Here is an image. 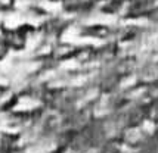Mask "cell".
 <instances>
[{"mask_svg":"<svg viewBox=\"0 0 158 153\" xmlns=\"http://www.w3.org/2000/svg\"><path fill=\"white\" fill-rule=\"evenodd\" d=\"M145 115H146V111H145L143 108L135 109V111L130 113V116H129V125L130 127H138L139 124L143 121Z\"/></svg>","mask_w":158,"mask_h":153,"instance_id":"6da1fadb","label":"cell"},{"mask_svg":"<svg viewBox=\"0 0 158 153\" xmlns=\"http://www.w3.org/2000/svg\"><path fill=\"white\" fill-rule=\"evenodd\" d=\"M12 3H14V0H0V5L3 7H9Z\"/></svg>","mask_w":158,"mask_h":153,"instance_id":"8992f818","label":"cell"},{"mask_svg":"<svg viewBox=\"0 0 158 153\" xmlns=\"http://www.w3.org/2000/svg\"><path fill=\"white\" fill-rule=\"evenodd\" d=\"M133 61L131 59H127V61H123V62L118 65V71L117 74L118 75H126V74H129L131 71V66H133Z\"/></svg>","mask_w":158,"mask_h":153,"instance_id":"3957f363","label":"cell"},{"mask_svg":"<svg viewBox=\"0 0 158 153\" xmlns=\"http://www.w3.org/2000/svg\"><path fill=\"white\" fill-rule=\"evenodd\" d=\"M108 33H110V29L106 27H92L87 29V34L90 35H95V37H101V38H103V37H106L108 35Z\"/></svg>","mask_w":158,"mask_h":153,"instance_id":"7a4b0ae2","label":"cell"},{"mask_svg":"<svg viewBox=\"0 0 158 153\" xmlns=\"http://www.w3.org/2000/svg\"><path fill=\"white\" fill-rule=\"evenodd\" d=\"M52 153H64V146H61V147H58L55 152H52Z\"/></svg>","mask_w":158,"mask_h":153,"instance_id":"52a82bcc","label":"cell"},{"mask_svg":"<svg viewBox=\"0 0 158 153\" xmlns=\"http://www.w3.org/2000/svg\"><path fill=\"white\" fill-rule=\"evenodd\" d=\"M117 75H114V76H111V78H106L105 80V83L102 84V90L103 91H110L112 90L114 87H115V84H117Z\"/></svg>","mask_w":158,"mask_h":153,"instance_id":"5b68a950","label":"cell"},{"mask_svg":"<svg viewBox=\"0 0 158 153\" xmlns=\"http://www.w3.org/2000/svg\"><path fill=\"white\" fill-rule=\"evenodd\" d=\"M101 153H120V144L117 141H110L102 147Z\"/></svg>","mask_w":158,"mask_h":153,"instance_id":"277c9868","label":"cell"}]
</instances>
